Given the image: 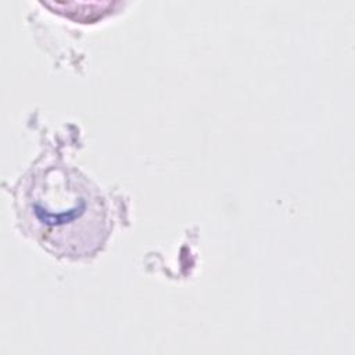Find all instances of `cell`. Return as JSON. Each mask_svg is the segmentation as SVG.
<instances>
[{"mask_svg": "<svg viewBox=\"0 0 355 355\" xmlns=\"http://www.w3.org/2000/svg\"><path fill=\"white\" fill-rule=\"evenodd\" d=\"M17 200L35 237L54 254L89 257L108 236V212L98 189L65 164L50 162L29 171Z\"/></svg>", "mask_w": 355, "mask_h": 355, "instance_id": "6da1fadb", "label": "cell"}]
</instances>
